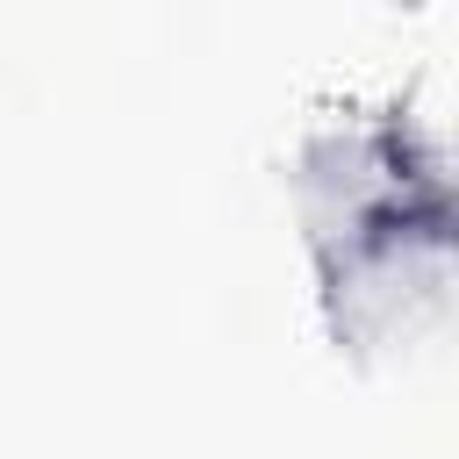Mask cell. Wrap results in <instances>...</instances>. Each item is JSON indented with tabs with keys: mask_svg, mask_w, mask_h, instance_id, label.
Here are the masks:
<instances>
[{
	"mask_svg": "<svg viewBox=\"0 0 459 459\" xmlns=\"http://www.w3.org/2000/svg\"><path fill=\"white\" fill-rule=\"evenodd\" d=\"M287 201H294L308 258L402 230V222H423V215H459L445 143L409 108L308 115L287 151Z\"/></svg>",
	"mask_w": 459,
	"mask_h": 459,
	"instance_id": "1",
	"label": "cell"
},
{
	"mask_svg": "<svg viewBox=\"0 0 459 459\" xmlns=\"http://www.w3.org/2000/svg\"><path fill=\"white\" fill-rule=\"evenodd\" d=\"M316 273V316L323 337L373 366L445 330L459 294V215H423L380 237H359L344 251L308 258Z\"/></svg>",
	"mask_w": 459,
	"mask_h": 459,
	"instance_id": "2",
	"label": "cell"
}]
</instances>
